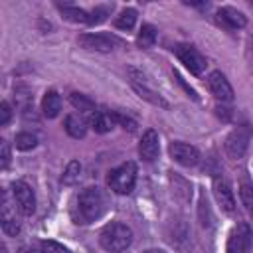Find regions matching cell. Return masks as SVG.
Segmentation results:
<instances>
[{"label": "cell", "instance_id": "6da1fadb", "mask_svg": "<svg viewBox=\"0 0 253 253\" xmlns=\"http://www.w3.org/2000/svg\"><path fill=\"white\" fill-rule=\"evenodd\" d=\"M107 210V198L99 188H85L75 200V223H91Z\"/></svg>", "mask_w": 253, "mask_h": 253}, {"label": "cell", "instance_id": "7a4b0ae2", "mask_svg": "<svg viewBox=\"0 0 253 253\" xmlns=\"http://www.w3.org/2000/svg\"><path fill=\"white\" fill-rule=\"evenodd\" d=\"M99 243L105 251H111V253L125 251L132 243V229L121 221H113L101 229Z\"/></svg>", "mask_w": 253, "mask_h": 253}, {"label": "cell", "instance_id": "3957f363", "mask_svg": "<svg viewBox=\"0 0 253 253\" xmlns=\"http://www.w3.org/2000/svg\"><path fill=\"white\" fill-rule=\"evenodd\" d=\"M107 184L115 194H130L136 184V164L134 162H125L117 168H113L107 176Z\"/></svg>", "mask_w": 253, "mask_h": 253}, {"label": "cell", "instance_id": "277c9868", "mask_svg": "<svg viewBox=\"0 0 253 253\" xmlns=\"http://www.w3.org/2000/svg\"><path fill=\"white\" fill-rule=\"evenodd\" d=\"M251 134H253V130L249 125H239L237 128H233L225 138V152L231 158H241L249 146Z\"/></svg>", "mask_w": 253, "mask_h": 253}, {"label": "cell", "instance_id": "5b68a950", "mask_svg": "<svg viewBox=\"0 0 253 253\" xmlns=\"http://www.w3.org/2000/svg\"><path fill=\"white\" fill-rule=\"evenodd\" d=\"M176 55H178V59L190 69V73H194V75H202L204 73V69H206V57L196 49V47H192V45H186V43H180V45H176Z\"/></svg>", "mask_w": 253, "mask_h": 253}, {"label": "cell", "instance_id": "8992f818", "mask_svg": "<svg viewBox=\"0 0 253 253\" xmlns=\"http://www.w3.org/2000/svg\"><path fill=\"white\" fill-rule=\"evenodd\" d=\"M251 249V227L247 223H237L227 239L225 253H249Z\"/></svg>", "mask_w": 253, "mask_h": 253}, {"label": "cell", "instance_id": "52a82bcc", "mask_svg": "<svg viewBox=\"0 0 253 253\" xmlns=\"http://www.w3.org/2000/svg\"><path fill=\"white\" fill-rule=\"evenodd\" d=\"M12 196H14V202L18 204V210L24 215H32L34 213V210H36V196H34V190L26 182H22V180L14 182L12 184Z\"/></svg>", "mask_w": 253, "mask_h": 253}, {"label": "cell", "instance_id": "ba28073f", "mask_svg": "<svg viewBox=\"0 0 253 253\" xmlns=\"http://www.w3.org/2000/svg\"><path fill=\"white\" fill-rule=\"evenodd\" d=\"M77 42L83 49H91V51H111L119 43L117 38L107 34H81Z\"/></svg>", "mask_w": 253, "mask_h": 253}, {"label": "cell", "instance_id": "9c48e42d", "mask_svg": "<svg viewBox=\"0 0 253 253\" xmlns=\"http://www.w3.org/2000/svg\"><path fill=\"white\" fill-rule=\"evenodd\" d=\"M208 87L217 101H223V103L233 101V89L221 71H211L208 75Z\"/></svg>", "mask_w": 253, "mask_h": 253}, {"label": "cell", "instance_id": "30bf717a", "mask_svg": "<svg viewBox=\"0 0 253 253\" xmlns=\"http://www.w3.org/2000/svg\"><path fill=\"white\" fill-rule=\"evenodd\" d=\"M168 150H170V156H172L178 164H182V166H194V164H198V160H200L198 148L192 146V144H188V142H182V140H174Z\"/></svg>", "mask_w": 253, "mask_h": 253}, {"label": "cell", "instance_id": "8fae6325", "mask_svg": "<svg viewBox=\"0 0 253 253\" xmlns=\"http://www.w3.org/2000/svg\"><path fill=\"white\" fill-rule=\"evenodd\" d=\"M213 196H215L217 204L221 206V210L233 211L235 198H233V190H231V186L225 178H213Z\"/></svg>", "mask_w": 253, "mask_h": 253}, {"label": "cell", "instance_id": "7c38bea8", "mask_svg": "<svg viewBox=\"0 0 253 253\" xmlns=\"http://www.w3.org/2000/svg\"><path fill=\"white\" fill-rule=\"evenodd\" d=\"M158 152H160L158 134H156V130L148 128V130L142 134L140 142H138V154H140V158H142V160L152 162V160L158 156Z\"/></svg>", "mask_w": 253, "mask_h": 253}, {"label": "cell", "instance_id": "4fadbf2b", "mask_svg": "<svg viewBox=\"0 0 253 253\" xmlns=\"http://www.w3.org/2000/svg\"><path fill=\"white\" fill-rule=\"evenodd\" d=\"M217 22L221 26H225L227 30H237V28H243L247 24V18L231 6H221L217 10Z\"/></svg>", "mask_w": 253, "mask_h": 253}, {"label": "cell", "instance_id": "5bb4252c", "mask_svg": "<svg viewBox=\"0 0 253 253\" xmlns=\"http://www.w3.org/2000/svg\"><path fill=\"white\" fill-rule=\"evenodd\" d=\"M130 87L138 93V97H142L144 101H148V103H152V105H156V107H162V109H168V103L156 93V91H152L146 83H140V81H132L130 79Z\"/></svg>", "mask_w": 253, "mask_h": 253}, {"label": "cell", "instance_id": "9a60e30c", "mask_svg": "<svg viewBox=\"0 0 253 253\" xmlns=\"http://www.w3.org/2000/svg\"><path fill=\"white\" fill-rule=\"evenodd\" d=\"M61 111V97L57 91H45L43 99H42V113L47 117V119H55Z\"/></svg>", "mask_w": 253, "mask_h": 253}, {"label": "cell", "instance_id": "2e32d148", "mask_svg": "<svg viewBox=\"0 0 253 253\" xmlns=\"http://www.w3.org/2000/svg\"><path fill=\"white\" fill-rule=\"evenodd\" d=\"M89 125L93 126L95 132L103 134V132H109L115 126V121H113V115L109 111H95L89 117Z\"/></svg>", "mask_w": 253, "mask_h": 253}, {"label": "cell", "instance_id": "e0dca14e", "mask_svg": "<svg viewBox=\"0 0 253 253\" xmlns=\"http://www.w3.org/2000/svg\"><path fill=\"white\" fill-rule=\"evenodd\" d=\"M65 130L73 138H83L87 132V123L79 115H67L65 117Z\"/></svg>", "mask_w": 253, "mask_h": 253}, {"label": "cell", "instance_id": "ac0fdd59", "mask_svg": "<svg viewBox=\"0 0 253 253\" xmlns=\"http://www.w3.org/2000/svg\"><path fill=\"white\" fill-rule=\"evenodd\" d=\"M154 42H156V28L150 26V24H144L140 28L138 36H136V45L140 49H148V47L154 45Z\"/></svg>", "mask_w": 253, "mask_h": 253}, {"label": "cell", "instance_id": "d6986e66", "mask_svg": "<svg viewBox=\"0 0 253 253\" xmlns=\"http://www.w3.org/2000/svg\"><path fill=\"white\" fill-rule=\"evenodd\" d=\"M79 176H81V162L79 160H71L67 164V168L63 170V174H61V182L65 186H73V184L79 182Z\"/></svg>", "mask_w": 253, "mask_h": 253}, {"label": "cell", "instance_id": "ffe728a7", "mask_svg": "<svg viewBox=\"0 0 253 253\" xmlns=\"http://www.w3.org/2000/svg\"><path fill=\"white\" fill-rule=\"evenodd\" d=\"M59 10L61 14L71 20V22H77V24H89V12L81 10V8H75V6H61L59 4Z\"/></svg>", "mask_w": 253, "mask_h": 253}, {"label": "cell", "instance_id": "44dd1931", "mask_svg": "<svg viewBox=\"0 0 253 253\" xmlns=\"http://www.w3.org/2000/svg\"><path fill=\"white\" fill-rule=\"evenodd\" d=\"M69 101H71V105H73L75 109H79L81 113H95V103H93L87 95H83V93H71V95H69Z\"/></svg>", "mask_w": 253, "mask_h": 253}, {"label": "cell", "instance_id": "7402d4cb", "mask_svg": "<svg viewBox=\"0 0 253 253\" xmlns=\"http://www.w3.org/2000/svg\"><path fill=\"white\" fill-rule=\"evenodd\" d=\"M134 22H136V10H134V8H125V10L117 16L115 26H117L119 30H130V28L134 26Z\"/></svg>", "mask_w": 253, "mask_h": 253}, {"label": "cell", "instance_id": "603a6c76", "mask_svg": "<svg viewBox=\"0 0 253 253\" xmlns=\"http://www.w3.org/2000/svg\"><path fill=\"white\" fill-rule=\"evenodd\" d=\"M239 196H241V202H243L245 210H247L249 215L253 217V186H251L247 180L241 182V186H239Z\"/></svg>", "mask_w": 253, "mask_h": 253}, {"label": "cell", "instance_id": "cb8c5ba5", "mask_svg": "<svg viewBox=\"0 0 253 253\" xmlns=\"http://www.w3.org/2000/svg\"><path fill=\"white\" fill-rule=\"evenodd\" d=\"M14 142H16V148H20V150H32V148H36L38 138L32 132H20V134H16Z\"/></svg>", "mask_w": 253, "mask_h": 253}, {"label": "cell", "instance_id": "d4e9b609", "mask_svg": "<svg viewBox=\"0 0 253 253\" xmlns=\"http://www.w3.org/2000/svg\"><path fill=\"white\" fill-rule=\"evenodd\" d=\"M111 115H113V121L115 123H119L123 128H126V130H130V132H134L136 130V121L134 119H130L128 115H123V113H117V111H111Z\"/></svg>", "mask_w": 253, "mask_h": 253}, {"label": "cell", "instance_id": "484cf974", "mask_svg": "<svg viewBox=\"0 0 253 253\" xmlns=\"http://www.w3.org/2000/svg\"><path fill=\"white\" fill-rule=\"evenodd\" d=\"M40 249H42V253H71L65 245H61V243H57V241H51V239L42 241V243H40Z\"/></svg>", "mask_w": 253, "mask_h": 253}, {"label": "cell", "instance_id": "4316f807", "mask_svg": "<svg viewBox=\"0 0 253 253\" xmlns=\"http://www.w3.org/2000/svg\"><path fill=\"white\" fill-rule=\"evenodd\" d=\"M111 8H113V6H97V8L89 14V24H99V22H103V20L109 16Z\"/></svg>", "mask_w": 253, "mask_h": 253}, {"label": "cell", "instance_id": "83f0119b", "mask_svg": "<svg viewBox=\"0 0 253 253\" xmlns=\"http://www.w3.org/2000/svg\"><path fill=\"white\" fill-rule=\"evenodd\" d=\"M2 229L6 235H18L20 233V223L16 217H10V219H2Z\"/></svg>", "mask_w": 253, "mask_h": 253}, {"label": "cell", "instance_id": "f1b7e54d", "mask_svg": "<svg viewBox=\"0 0 253 253\" xmlns=\"http://www.w3.org/2000/svg\"><path fill=\"white\" fill-rule=\"evenodd\" d=\"M10 117H12L10 103H8V101H2V103H0V125H2V126H4V125H8Z\"/></svg>", "mask_w": 253, "mask_h": 253}, {"label": "cell", "instance_id": "f546056e", "mask_svg": "<svg viewBox=\"0 0 253 253\" xmlns=\"http://www.w3.org/2000/svg\"><path fill=\"white\" fill-rule=\"evenodd\" d=\"M0 150H2V162H0V166H2V168H6V166H8V162H10V146H8V142H6V140H2Z\"/></svg>", "mask_w": 253, "mask_h": 253}, {"label": "cell", "instance_id": "4dcf8cb0", "mask_svg": "<svg viewBox=\"0 0 253 253\" xmlns=\"http://www.w3.org/2000/svg\"><path fill=\"white\" fill-rule=\"evenodd\" d=\"M174 75H176V79H178V83H180V85H184V89H186V91H188V95H190V97H192V99H198V95H196V91H194V89H192V87H188V85H186V83H184V79H182V77H180V73H176V71H174Z\"/></svg>", "mask_w": 253, "mask_h": 253}, {"label": "cell", "instance_id": "1f68e13d", "mask_svg": "<svg viewBox=\"0 0 253 253\" xmlns=\"http://www.w3.org/2000/svg\"><path fill=\"white\" fill-rule=\"evenodd\" d=\"M18 253H36V251H34V249H30V247H22Z\"/></svg>", "mask_w": 253, "mask_h": 253}, {"label": "cell", "instance_id": "d6a6232c", "mask_svg": "<svg viewBox=\"0 0 253 253\" xmlns=\"http://www.w3.org/2000/svg\"><path fill=\"white\" fill-rule=\"evenodd\" d=\"M144 253H164V251H160V249H148V251H144Z\"/></svg>", "mask_w": 253, "mask_h": 253}]
</instances>
